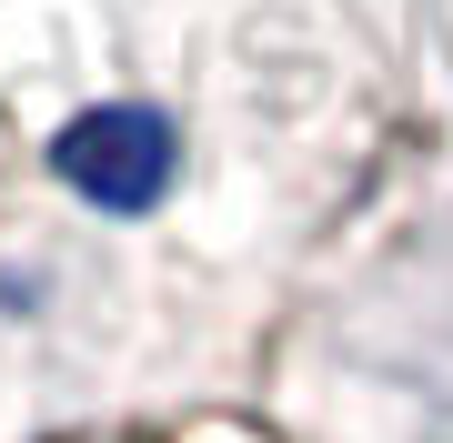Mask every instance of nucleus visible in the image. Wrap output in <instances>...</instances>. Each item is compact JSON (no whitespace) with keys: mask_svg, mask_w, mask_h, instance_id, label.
<instances>
[{"mask_svg":"<svg viewBox=\"0 0 453 443\" xmlns=\"http://www.w3.org/2000/svg\"><path fill=\"white\" fill-rule=\"evenodd\" d=\"M172 162H181V141L151 101H101V111H81L50 141V172L81 202H101V212H151L172 192Z\"/></svg>","mask_w":453,"mask_h":443,"instance_id":"nucleus-1","label":"nucleus"},{"mask_svg":"<svg viewBox=\"0 0 453 443\" xmlns=\"http://www.w3.org/2000/svg\"><path fill=\"white\" fill-rule=\"evenodd\" d=\"M71 443H273V433H252V424H131V433H71Z\"/></svg>","mask_w":453,"mask_h":443,"instance_id":"nucleus-2","label":"nucleus"}]
</instances>
